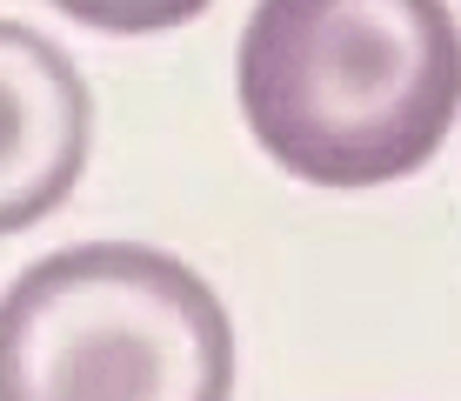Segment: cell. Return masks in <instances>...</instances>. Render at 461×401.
<instances>
[{
  "instance_id": "cell-1",
  "label": "cell",
  "mask_w": 461,
  "mask_h": 401,
  "mask_svg": "<svg viewBox=\"0 0 461 401\" xmlns=\"http://www.w3.org/2000/svg\"><path fill=\"white\" fill-rule=\"evenodd\" d=\"M248 127L314 187L415 174L461 107L448 0H261L241 34Z\"/></svg>"
},
{
  "instance_id": "cell-2",
  "label": "cell",
  "mask_w": 461,
  "mask_h": 401,
  "mask_svg": "<svg viewBox=\"0 0 461 401\" xmlns=\"http://www.w3.org/2000/svg\"><path fill=\"white\" fill-rule=\"evenodd\" d=\"M234 328L187 261L134 241L47 254L0 295V401H228Z\"/></svg>"
},
{
  "instance_id": "cell-3",
  "label": "cell",
  "mask_w": 461,
  "mask_h": 401,
  "mask_svg": "<svg viewBox=\"0 0 461 401\" xmlns=\"http://www.w3.org/2000/svg\"><path fill=\"white\" fill-rule=\"evenodd\" d=\"M94 101L47 34L0 21V234L34 228L87 168Z\"/></svg>"
},
{
  "instance_id": "cell-4",
  "label": "cell",
  "mask_w": 461,
  "mask_h": 401,
  "mask_svg": "<svg viewBox=\"0 0 461 401\" xmlns=\"http://www.w3.org/2000/svg\"><path fill=\"white\" fill-rule=\"evenodd\" d=\"M54 7L101 34H161V27H181L187 14H201L208 0H54Z\"/></svg>"
}]
</instances>
